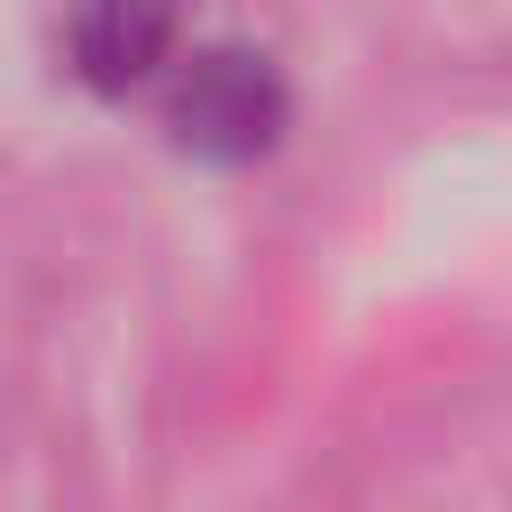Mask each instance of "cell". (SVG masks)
<instances>
[{
	"label": "cell",
	"instance_id": "1",
	"mask_svg": "<svg viewBox=\"0 0 512 512\" xmlns=\"http://www.w3.org/2000/svg\"><path fill=\"white\" fill-rule=\"evenodd\" d=\"M288 128V80L248 40H208L168 80V144L208 168H248Z\"/></svg>",
	"mask_w": 512,
	"mask_h": 512
},
{
	"label": "cell",
	"instance_id": "2",
	"mask_svg": "<svg viewBox=\"0 0 512 512\" xmlns=\"http://www.w3.org/2000/svg\"><path fill=\"white\" fill-rule=\"evenodd\" d=\"M168 40H176V16H168V8H88V16L64 24L72 72H80L88 88H104V96L136 88V80L168 56Z\"/></svg>",
	"mask_w": 512,
	"mask_h": 512
}]
</instances>
